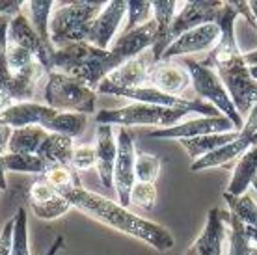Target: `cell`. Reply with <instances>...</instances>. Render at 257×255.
I'll return each mask as SVG.
<instances>
[{
	"mask_svg": "<svg viewBox=\"0 0 257 255\" xmlns=\"http://www.w3.org/2000/svg\"><path fill=\"white\" fill-rule=\"evenodd\" d=\"M203 65L216 71L242 119L257 104V82L250 77L242 52L238 51L235 34H222L218 45L207 54Z\"/></svg>",
	"mask_w": 257,
	"mask_h": 255,
	"instance_id": "7a4b0ae2",
	"label": "cell"
},
{
	"mask_svg": "<svg viewBox=\"0 0 257 255\" xmlns=\"http://www.w3.org/2000/svg\"><path fill=\"white\" fill-rule=\"evenodd\" d=\"M220 38H222V32L214 23L196 26L192 30L181 34L162 54V60H174V58L188 56V54L203 51L211 52L218 45Z\"/></svg>",
	"mask_w": 257,
	"mask_h": 255,
	"instance_id": "2e32d148",
	"label": "cell"
},
{
	"mask_svg": "<svg viewBox=\"0 0 257 255\" xmlns=\"http://www.w3.org/2000/svg\"><path fill=\"white\" fill-rule=\"evenodd\" d=\"M119 65L121 62L110 51L95 49L90 43H73L56 49L51 60V71L78 78L95 91L97 86Z\"/></svg>",
	"mask_w": 257,
	"mask_h": 255,
	"instance_id": "3957f363",
	"label": "cell"
},
{
	"mask_svg": "<svg viewBox=\"0 0 257 255\" xmlns=\"http://www.w3.org/2000/svg\"><path fill=\"white\" fill-rule=\"evenodd\" d=\"M73 149H75L73 138L64 136V134L49 133V136L43 140V144H41V147H39V151L36 155L45 162L47 168L60 166V164H67L69 166Z\"/></svg>",
	"mask_w": 257,
	"mask_h": 255,
	"instance_id": "484cf974",
	"label": "cell"
},
{
	"mask_svg": "<svg viewBox=\"0 0 257 255\" xmlns=\"http://www.w3.org/2000/svg\"><path fill=\"white\" fill-rule=\"evenodd\" d=\"M237 131L235 133H222V134H207V136H198V138H187V140H179V144L185 147L188 157L194 160L203 159L205 155L214 153L216 149L227 146L229 142L237 138Z\"/></svg>",
	"mask_w": 257,
	"mask_h": 255,
	"instance_id": "f1b7e54d",
	"label": "cell"
},
{
	"mask_svg": "<svg viewBox=\"0 0 257 255\" xmlns=\"http://www.w3.org/2000/svg\"><path fill=\"white\" fill-rule=\"evenodd\" d=\"M161 159L149 153H136L135 175L136 181L142 183H155L161 173Z\"/></svg>",
	"mask_w": 257,
	"mask_h": 255,
	"instance_id": "e575fe53",
	"label": "cell"
},
{
	"mask_svg": "<svg viewBox=\"0 0 257 255\" xmlns=\"http://www.w3.org/2000/svg\"><path fill=\"white\" fill-rule=\"evenodd\" d=\"M235 131H237L235 125L225 115H216V117L199 115L194 119L181 121L175 127L155 129L149 133V136L157 140H187V138H198V136H207V134L235 133Z\"/></svg>",
	"mask_w": 257,
	"mask_h": 255,
	"instance_id": "4fadbf2b",
	"label": "cell"
},
{
	"mask_svg": "<svg viewBox=\"0 0 257 255\" xmlns=\"http://www.w3.org/2000/svg\"><path fill=\"white\" fill-rule=\"evenodd\" d=\"M54 4L56 2H52V0H30V2H25V8H23V13L26 15L28 23L32 25L34 32L38 34L39 39L51 51L56 49L51 43V34H49V23H51Z\"/></svg>",
	"mask_w": 257,
	"mask_h": 255,
	"instance_id": "4316f807",
	"label": "cell"
},
{
	"mask_svg": "<svg viewBox=\"0 0 257 255\" xmlns=\"http://www.w3.org/2000/svg\"><path fill=\"white\" fill-rule=\"evenodd\" d=\"M242 58H244V64L248 65V67H251V65H257V49H255V51L242 54Z\"/></svg>",
	"mask_w": 257,
	"mask_h": 255,
	"instance_id": "f6af8a7d",
	"label": "cell"
},
{
	"mask_svg": "<svg viewBox=\"0 0 257 255\" xmlns=\"http://www.w3.org/2000/svg\"><path fill=\"white\" fill-rule=\"evenodd\" d=\"M255 146H257V136H255Z\"/></svg>",
	"mask_w": 257,
	"mask_h": 255,
	"instance_id": "f907efd6",
	"label": "cell"
},
{
	"mask_svg": "<svg viewBox=\"0 0 257 255\" xmlns=\"http://www.w3.org/2000/svg\"><path fill=\"white\" fill-rule=\"evenodd\" d=\"M148 86L164 91L168 95L181 97L192 86V82H190V73L183 65V62L179 64L175 60H159L149 67Z\"/></svg>",
	"mask_w": 257,
	"mask_h": 255,
	"instance_id": "9a60e30c",
	"label": "cell"
},
{
	"mask_svg": "<svg viewBox=\"0 0 257 255\" xmlns=\"http://www.w3.org/2000/svg\"><path fill=\"white\" fill-rule=\"evenodd\" d=\"M257 179V146H251L238 157L237 166L233 168V177L225 188V194L229 196H244L246 190L253 185Z\"/></svg>",
	"mask_w": 257,
	"mask_h": 255,
	"instance_id": "d4e9b609",
	"label": "cell"
},
{
	"mask_svg": "<svg viewBox=\"0 0 257 255\" xmlns=\"http://www.w3.org/2000/svg\"><path fill=\"white\" fill-rule=\"evenodd\" d=\"M117 155L114 166V190L117 194V203L128 209L131 207V190L136 183L135 164H136V146L135 134L127 127H119L116 134Z\"/></svg>",
	"mask_w": 257,
	"mask_h": 255,
	"instance_id": "7c38bea8",
	"label": "cell"
},
{
	"mask_svg": "<svg viewBox=\"0 0 257 255\" xmlns=\"http://www.w3.org/2000/svg\"><path fill=\"white\" fill-rule=\"evenodd\" d=\"M153 19V2H127V25L123 32H131Z\"/></svg>",
	"mask_w": 257,
	"mask_h": 255,
	"instance_id": "d590c367",
	"label": "cell"
},
{
	"mask_svg": "<svg viewBox=\"0 0 257 255\" xmlns=\"http://www.w3.org/2000/svg\"><path fill=\"white\" fill-rule=\"evenodd\" d=\"M12 255H30L28 249V214L25 209H19L13 216Z\"/></svg>",
	"mask_w": 257,
	"mask_h": 255,
	"instance_id": "836d02e7",
	"label": "cell"
},
{
	"mask_svg": "<svg viewBox=\"0 0 257 255\" xmlns=\"http://www.w3.org/2000/svg\"><path fill=\"white\" fill-rule=\"evenodd\" d=\"M157 201V186L155 183H142L136 181L131 190V205L144 211H151Z\"/></svg>",
	"mask_w": 257,
	"mask_h": 255,
	"instance_id": "74e56055",
	"label": "cell"
},
{
	"mask_svg": "<svg viewBox=\"0 0 257 255\" xmlns=\"http://www.w3.org/2000/svg\"><path fill=\"white\" fill-rule=\"evenodd\" d=\"M41 177L47 181V185L51 186L54 192L58 194H67V192L75 190V188H80L82 183L78 179V172L73 170L67 164H60V166H51L47 168V172L41 175Z\"/></svg>",
	"mask_w": 257,
	"mask_h": 255,
	"instance_id": "f546056e",
	"label": "cell"
},
{
	"mask_svg": "<svg viewBox=\"0 0 257 255\" xmlns=\"http://www.w3.org/2000/svg\"><path fill=\"white\" fill-rule=\"evenodd\" d=\"M190 112L175 108H162L144 102H131L119 108L99 110L95 114L97 125H112V127H136V125H148L157 129H170L179 125Z\"/></svg>",
	"mask_w": 257,
	"mask_h": 255,
	"instance_id": "52a82bcc",
	"label": "cell"
},
{
	"mask_svg": "<svg viewBox=\"0 0 257 255\" xmlns=\"http://www.w3.org/2000/svg\"><path fill=\"white\" fill-rule=\"evenodd\" d=\"M123 17H127V2H121V0L104 2V8L91 23L86 43L101 51H108Z\"/></svg>",
	"mask_w": 257,
	"mask_h": 255,
	"instance_id": "e0dca14e",
	"label": "cell"
},
{
	"mask_svg": "<svg viewBox=\"0 0 257 255\" xmlns=\"http://www.w3.org/2000/svg\"><path fill=\"white\" fill-rule=\"evenodd\" d=\"M43 102L60 112L91 115L95 112L97 91L75 77L51 71L43 84Z\"/></svg>",
	"mask_w": 257,
	"mask_h": 255,
	"instance_id": "8992f818",
	"label": "cell"
},
{
	"mask_svg": "<svg viewBox=\"0 0 257 255\" xmlns=\"http://www.w3.org/2000/svg\"><path fill=\"white\" fill-rule=\"evenodd\" d=\"M224 199L229 207V212H233L244 225L257 229V203L251 199V196L244 194V196L235 198V196L224 194Z\"/></svg>",
	"mask_w": 257,
	"mask_h": 255,
	"instance_id": "1f68e13d",
	"label": "cell"
},
{
	"mask_svg": "<svg viewBox=\"0 0 257 255\" xmlns=\"http://www.w3.org/2000/svg\"><path fill=\"white\" fill-rule=\"evenodd\" d=\"M183 65L188 69L190 73V82H192V88L196 91L198 99L212 104L214 108L218 110L220 114L225 115L229 121L235 125L237 133L244 127V119L242 115L238 114L235 104H233L231 97L227 93L225 86L222 84L220 77L216 75V71L203 65L201 62H196L192 58H185L183 60Z\"/></svg>",
	"mask_w": 257,
	"mask_h": 255,
	"instance_id": "ba28073f",
	"label": "cell"
},
{
	"mask_svg": "<svg viewBox=\"0 0 257 255\" xmlns=\"http://www.w3.org/2000/svg\"><path fill=\"white\" fill-rule=\"evenodd\" d=\"M62 248H64V236H56L54 242L51 244V248L47 249V253H43V255H58Z\"/></svg>",
	"mask_w": 257,
	"mask_h": 255,
	"instance_id": "ee69618b",
	"label": "cell"
},
{
	"mask_svg": "<svg viewBox=\"0 0 257 255\" xmlns=\"http://www.w3.org/2000/svg\"><path fill=\"white\" fill-rule=\"evenodd\" d=\"M8 43L19 45V47H25L26 51H30L36 56L39 64L47 69V73H51V60L54 51L47 49L45 43L39 39V36L34 32L32 25L28 23L25 13H21L17 17H13L10 21V26H8Z\"/></svg>",
	"mask_w": 257,
	"mask_h": 255,
	"instance_id": "ffe728a7",
	"label": "cell"
},
{
	"mask_svg": "<svg viewBox=\"0 0 257 255\" xmlns=\"http://www.w3.org/2000/svg\"><path fill=\"white\" fill-rule=\"evenodd\" d=\"M4 56H6V64L10 73H19V71L26 69L28 65H32L36 62V56H34L32 52L26 51L25 47H19V45L13 43H8Z\"/></svg>",
	"mask_w": 257,
	"mask_h": 255,
	"instance_id": "8d00e7d4",
	"label": "cell"
},
{
	"mask_svg": "<svg viewBox=\"0 0 257 255\" xmlns=\"http://www.w3.org/2000/svg\"><path fill=\"white\" fill-rule=\"evenodd\" d=\"M251 186H253V188H255V192H257V179L253 181V185H251Z\"/></svg>",
	"mask_w": 257,
	"mask_h": 255,
	"instance_id": "681fc988",
	"label": "cell"
},
{
	"mask_svg": "<svg viewBox=\"0 0 257 255\" xmlns=\"http://www.w3.org/2000/svg\"><path fill=\"white\" fill-rule=\"evenodd\" d=\"M224 10L222 0H196V2H183L179 12L175 15L174 25L170 28V45L179 38L181 34L192 30L196 26L209 25L218 21L220 13Z\"/></svg>",
	"mask_w": 257,
	"mask_h": 255,
	"instance_id": "5bb4252c",
	"label": "cell"
},
{
	"mask_svg": "<svg viewBox=\"0 0 257 255\" xmlns=\"http://www.w3.org/2000/svg\"><path fill=\"white\" fill-rule=\"evenodd\" d=\"M47 69L38 60L19 73H10L4 51H0V114L19 102L36 101V93L43 80H47Z\"/></svg>",
	"mask_w": 257,
	"mask_h": 255,
	"instance_id": "9c48e42d",
	"label": "cell"
},
{
	"mask_svg": "<svg viewBox=\"0 0 257 255\" xmlns=\"http://www.w3.org/2000/svg\"><path fill=\"white\" fill-rule=\"evenodd\" d=\"M225 225L229 229L227 231V242H229V253L227 255H250L251 244L246 238L244 223L240 222L233 212H229Z\"/></svg>",
	"mask_w": 257,
	"mask_h": 255,
	"instance_id": "d6a6232c",
	"label": "cell"
},
{
	"mask_svg": "<svg viewBox=\"0 0 257 255\" xmlns=\"http://www.w3.org/2000/svg\"><path fill=\"white\" fill-rule=\"evenodd\" d=\"M4 170H6V172L38 173V175H43V173L47 172V166L38 155L6 153L4 155Z\"/></svg>",
	"mask_w": 257,
	"mask_h": 255,
	"instance_id": "4dcf8cb0",
	"label": "cell"
},
{
	"mask_svg": "<svg viewBox=\"0 0 257 255\" xmlns=\"http://www.w3.org/2000/svg\"><path fill=\"white\" fill-rule=\"evenodd\" d=\"M0 119L12 129L36 125V127L45 129L47 133L64 134L73 140L82 136L88 127V115L60 112V110L47 106L45 102L38 101L13 104L12 108L4 110L0 114Z\"/></svg>",
	"mask_w": 257,
	"mask_h": 255,
	"instance_id": "277c9868",
	"label": "cell"
},
{
	"mask_svg": "<svg viewBox=\"0 0 257 255\" xmlns=\"http://www.w3.org/2000/svg\"><path fill=\"white\" fill-rule=\"evenodd\" d=\"M233 6H235V10H237L238 15H242L246 21H248V25H251V28H255L257 30V25H255V19H253V15H251V10L250 6H248V2H235V0H231Z\"/></svg>",
	"mask_w": 257,
	"mask_h": 255,
	"instance_id": "60d3db41",
	"label": "cell"
},
{
	"mask_svg": "<svg viewBox=\"0 0 257 255\" xmlns=\"http://www.w3.org/2000/svg\"><path fill=\"white\" fill-rule=\"evenodd\" d=\"M248 69H250V77L257 82V65H251V67H248Z\"/></svg>",
	"mask_w": 257,
	"mask_h": 255,
	"instance_id": "7dc6e473",
	"label": "cell"
},
{
	"mask_svg": "<svg viewBox=\"0 0 257 255\" xmlns=\"http://www.w3.org/2000/svg\"><path fill=\"white\" fill-rule=\"evenodd\" d=\"M155 41H157V23L151 19L144 26H138L131 32H121V36L112 43L108 51L121 64H125L127 60L140 56L148 49H153Z\"/></svg>",
	"mask_w": 257,
	"mask_h": 255,
	"instance_id": "44dd1931",
	"label": "cell"
},
{
	"mask_svg": "<svg viewBox=\"0 0 257 255\" xmlns=\"http://www.w3.org/2000/svg\"><path fill=\"white\" fill-rule=\"evenodd\" d=\"M117 142L112 125H97L95 131V168L104 188H114V166H116Z\"/></svg>",
	"mask_w": 257,
	"mask_h": 255,
	"instance_id": "7402d4cb",
	"label": "cell"
},
{
	"mask_svg": "<svg viewBox=\"0 0 257 255\" xmlns=\"http://www.w3.org/2000/svg\"><path fill=\"white\" fill-rule=\"evenodd\" d=\"M248 6H250L251 15H253V19H255V25H257V0H253V2H248Z\"/></svg>",
	"mask_w": 257,
	"mask_h": 255,
	"instance_id": "bcb514c9",
	"label": "cell"
},
{
	"mask_svg": "<svg viewBox=\"0 0 257 255\" xmlns=\"http://www.w3.org/2000/svg\"><path fill=\"white\" fill-rule=\"evenodd\" d=\"M97 157H95V147L91 146H75L73 155H71L69 166L77 172H86L90 168L95 166Z\"/></svg>",
	"mask_w": 257,
	"mask_h": 255,
	"instance_id": "f35d334b",
	"label": "cell"
},
{
	"mask_svg": "<svg viewBox=\"0 0 257 255\" xmlns=\"http://www.w3.org/2000/svg\"><path fill=\"white\" fill-rule=\"evenodd\" d=\"M12 236H13V218L0 231V255H12Z\"/></svg>",
	"mask_w": 257,
	"mask_h": 255,
	"instance_id": "ab89813d",
	"label": "cell"
},
{
	"mask_svg": "<svg viewBox=\"0 0 257 255\" xmlns=\"http://www.w3.org/2000/svg\"><path fill=\"white\" fill-rule=\"evenodd\" d=\"M47 136H49V133H47L45 129L36 127V125L13 129L12 136H10V140H8L6 153H32V155H36Z\"/></svg>",
	"mask_w": 257,
	"mask_h": 255,
	"instance_id": "83f0119b",
	"label": "cell"
},
{
	"mask_svg": "<svg viewBox=\"0 0 257 255\" xmlns=\"http://www.w3.org/2000/svg\"><path fill=\"white\" fill-rule=\"evenodd\" d=\"M30 209L36 218L51 222V220L67 214L73 209V205L62 194L52 190L51 186L47 185L45 179L39 177L30 188Z\"/></svg>",
	"mask_w": 257,
	"mask_h": 255,
	"instance_id": "d6986e66",
	"label": "cell"
},
{
	"mask_svg": "<svg viewBox=\"0 0 257 255\" xmlns=\"http://www.w3.org/2000/svg\"><path fill=\"white\" fill-rule=\"evenodd\" d=\"M64 198L73 205V209H78L82 214L93 218L119 233L140 238L142 242L149 244L151 248H155L161 253L175 246L172 231L166 229L164 225L138 216L116 201L104 198L101 194L86 190L84 186L64 194Z\"/></svg>",
	"mask_w": 257,
	"mask_h": 255,
	"instance_id": "6da1fadb",
	"label": "cell"
},
{
	"mask_svg": "<svg viewBox=\"0 0 257 255\" xmlns=\"http://www.w3.org/2000/svg\"><path fill=\"white\" fill-rule=\"evenodd\" d=\"M12 127H8L6 123L0 119V147L2 149H6L8 147V140H10V136H12Z\"/></svg>",
	"mask_w": 257,
	"mask_h": 255,
	"instance_id": "b9f144b4",
	"label": "cell"
},
{
	"mask_svg": "<svg viewBox=\"0 0 257 255\" xmlns=\"http://www.w3.org/2000/svg\"><path fill=\"white\" fill-rule=\"evenodd\" d=\"M155 58L151 52H142L140 56L127 60L125 64H121L117 69H114L108 77L104 78L108 84L116 86V88H142L148 86V73L149 67L153 65Z\"/></svg>",
	"mask_w": 257,
	"mask_h": 255,
	"instance_id": "603a6c76",
	"label": "cell"
},
{
	"mask_svg": "<svg viewBox=\"0 0 257 255\" xmlns=\"http://www.w3.org/2000/svg\"><path fill=\"white\" fill-rule=\"evenodd\" d=\"M181 4L174 0H161L153 2V21L157 23V41H155L151 54L155 62L162 60V54L170 47V28L174 25V19L179 12Z\"/></svg>",
	"mask_w": 257,
	"mask_h": 255,
	"instance_id": "cb8c5ba5",
	"label": "cell"
},
{
	"mask_svg": "<svg viewBox=\"0 0 257 255\" xmlns=\"http://www.w3.org/2000/svg\"><path fill=\"white\" fill-rule=\"evenodd\" d=\"M4 155L6 149L0 147V190H6V170H4Z\"/></svg>",
	"mask_w": 257,
	"mask_h": 255,
	"instance_id": "7bdbcfd3",
	"label": "cell"
},
{
	"mask_svg": "<svg viewBox=\"0 0 257 255\" xmlns=\"http://www.w3.org/2000/svg\"><path fill=\"white\" fill-rule=\"evenodd\" d=\"M229 216V211H222L214 207L207 214V222L199 236L187 248L185 255H222L224 238L227 235L225 220Z\"/></svg>",
	"mask_w": 257,
	"mask_h": 255,
	"instance_id": "ac0fdd59",
	"label": "cell"
},
{
	"mask_svg": "<svg viewBox=\"0 0 257 255\" xmlns=\"http://www.w3.org/2000/svg\"><path fill=\"white\" fill-rule=\"evenodd\" d=\"M250 255H257V246H253V244H251L250 248Z\"/></svg>",
	"mask_w": 257,
	"mask_h": 255,
	"instance_id": "c3c4849f",
	"label": "cell"
},
{
	"mask_svg": "<svg viewBox=\"0 0 257 255\" xmlns=\"http://www.w3.org/2000/svg\"><path fill=\"white\" fill-rule=\"evenodd\" d=\"M104 8V2H58L49 23L51 43L56 49L86 43L90 26Z\"/></svg>",
	"mask_w": 257,
	"mask_h": 255,
	"instance_id": "5b68a950",
	"label": "cell"
},
{
	"mask_svg": "<svg viewBox=\"0 0 257 255\" xmlns=\"http://www.w3.org/2000/svg\"><path fill=\"white\" fill-rule=\"evenodd\" d=\"M257 136V104L251 108V112L244 117V127L238 131L237 138L229 142L227 146L216 149L214 153L205 155L203 159L194 160L190 164V172H203L211 168H227L231 162H237L238 157L244 153L246 149L255 146Z\"/></svg>",
	"mask_w": 257,
	"mask_h": 255,
	"instance_id": "8fae6325",
	"label": "cell"
},
{
	"mask_svg": "<svg viewBox=\"0 0 257 255\" xmlns=\"http://www.w3.org/2000/svg\"><path fill=\"white\" fill-rule=\"evenodd\" d=\"M97 93L103 95L123 97L133 102H144V104H153V106H162V108H175V110H187L190 114H199L205 117H216L222 115L212 104L201 101V99H185V97L168 95L164 91L151 88V86H142V88H116L108 84L106 80L97 86Z\"/></svg>",
	"mask_w": 257,
	"mask_h": 255,
	"instance_id": "30bf717a",
	"label": "cell"
}]
</instances>
